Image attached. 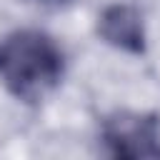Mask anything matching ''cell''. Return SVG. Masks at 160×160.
Wrapping results in <instances>:
<instances>
[{
	"mask_svg": "<svg viewBox=\"0 0 160 160\" xmlns=\"http://www.w3.org/2000/svg\"><path fill=\"white\" fill-rule=\"evenodd\" d=\"M102 145L112 158H160V118L150 112H115L102 122Z\"/></svg>",
	"mask_w": 160,
	"mask_h": 160,
	"instance_id": "cell-2",
	"label": "cell"
},
{
	"mask_svg": "<svg viewBox=\"0 0 160 160\" xmlns=\"http://www.w3.org/2000/svg\"><path fill=\"white\" fill-rule=\"evenodd\" d=\"M50 2H62V0H50Z\"/></svg>",
	"mask_w": 160,
	"mask_h": 160,
	"instance_id": "cell-4",
	"label": "cell"
},
{
	"mask_svg": "<svg viewBox=\"0 0 160 160\" xmlns=\"http://www.w3.org/2000/svg\"><path fill=\"white\" fill-rule=\"evenodd\" d=\"M98 32L100 38L118 48L125 50L130 55H140L145 52V28H142V15L125 2L110 5L102 10L100 20H98Z\"/></svg>",
	"mask_w": 160,
	"mask_h": 160,
	"instance_id": "cell-3",
	"label": "cell"
},
{
	"mask_svg": "<svg viewBox=\"0 0 160 160\" xmlns=\"http://www.w3.org/2000/svg\"><path fill=\"white\" fill-rule=\"evenodd\" d=\"M62 78V52L40 30H18L0 42V80L25 102L45 98Z\"/></svg>",
	"mask_w": 160,
	"mask_h": 160,
	"instance_id": "cell-1",
	"label": "cell"
}]
</instances>
